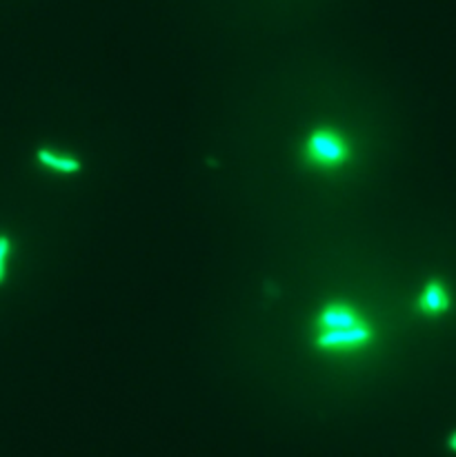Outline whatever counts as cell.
<instances>
[{"label":"cell","instance_id":"obj_5","mask_svg":"<svg viewBox=\"0 0 456 457\" xmlns=\"http://www.w3.org/2000/svg\"><path fill=\"white\" fill-rule=\"evenodd\" d=\"M12 256H14V243H12V236L0 234V284L7 280L10 274Z\"/></svg>","mask_w":456,"mask_h":457},{"label":"cell","instance_id":"obj_2","mask_svg":"<svg viewBox=\"0 0 456 457\" xmlns=\"http://www.w3.org/2000/svg\"><path fill=\"white\" fill-rule=\"evenodd\" d=\"M303 156L317 169L334 171L343 169L352 162L354 147L348 134H343L336 127H317L305 138Z\"/></svg>","mask_w":456,"mask_h":457},{"label":"cell","instance_id":"obj_4","mask_svg":"<svg viewBox=\"0 0 456 457\" xmlns=\"http://www.w3.org/2000/svg\"><path fill=\"white\" fill-rule=\"evenodd\" d=\"M36 162L43 167V169L51 171V174L60 175H74L83 169L81 160L72 153L59 151L54 147H41L36 151Z\"/></svg>","mask_w":456,"mask_h":457},{"label":"cell","instance_id":"obj_1","mask_svg":"<svg viewBox=\"0 0 456 457\" xmlns=\"http://www.w3.org/2000/svg\"><path fill=\"white\" fill-rule=\"evenodd\" d=\"M376 340L374 324L357 305L348 300L327 302L314 320L312 345L318 353H358Z\"/></svg>","mask_w":456,"mask_h":457},{"label":"cell","instance_id":"obj_3","mask_svg":"<svg viewBox=\"0 0 456 457\" xmlns=\"http://www.w3.org/2000/svg\"><path fill=\"white\" fill-rule=\"evenodd\" d=\"M452 309V291L443 280H429L421 289L419 300H416V311L423 318H441Z\"/></svg>","mask_w":456,"mask_h":457},{"label":"cell","instance_id":"obj_6","mask_svg":"<svg viewBox=\"0 0 456 457\" xmlns=\"http://www.w3.org/2000/svg\"><path fill=\"white\" fill-rule=\"evenodd\" d=\"M447 446H450L452 453H456V430L450 435V439H447Z\"/></svg>","mask_w":456,"mask_h":457}]
</instances>
